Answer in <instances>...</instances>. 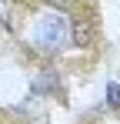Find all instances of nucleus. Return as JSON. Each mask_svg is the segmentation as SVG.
Listing matches in <instances>:
<instances>
[{
	"instance_id": "obj_1",
	"label": "nucleus",
	"mask_w": 120,
	"mask_h": 124,
	"mask_svg": "<svg viewBox=\"0 0 120 124\" xmlns=\"http://www.w3.org/2000/svg\"><path fill=\"white\" fill-rule=\"evenodd\" d=\"M40 37H43V44L50 50H57L60 44H63V37H67V20L63 17H47L43 27H40Z\"/></svg>"
},
{
	"instance_id": "obj_2",
	"label": "nucleus",
	"mask_w": 120,
	"mask_h": 124,
	"mask_svg": "<svg viewBox=\"0 0 120 124\" xmlns=\"http://www.w3.org/2000/svg\"><path fill=\"white\" fill-rule=\"evenodd\" d=\"M70 40L77 50H90V44H93V23L77 17V20H70Z\"/></svg>"
},
{
	"instance_id": "obj_3",
	"label": "nucleus",
	"mask_w": 120,
	"mask_h": 124,
	"mask_svg": "<svg viewBox=\"0 0 120 124\" xmlns=\"http://www.w3.org/2000/svg\"><path fill=\"white\" fill-rule=\"evenodd\" d=\"M47 3H67V0H47Z\"/></svg>"
}]
</instances>
